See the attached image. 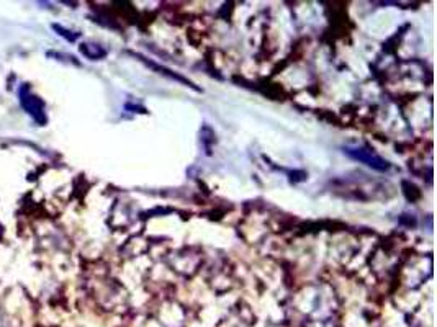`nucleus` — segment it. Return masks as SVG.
I'll return each instance as SVG.
<instances>
[{
	"mask_svg": "<svg viewBox=\"0 0 437 327\" xmlns=\"http://www.w3.org/2000/svg\"><path fill=\"white\" fill-rule=\"evenodd\" d=\"M344 153H346L349 158L359 160V162L365 164L367 167L379 170V172H385V170L390 169V164L387 160L380 158L379 154H375L374 151L369 149V147H347Z\"/></svg>",
	"mask_w": 437,
	"mask_h": 327,
	"instance_id": "nucleus-1",
	"label": "nucleus"
},
{
	"mask_svg": "<svg viewBox=\"0 0 437 327\" xmlns=\"http://www.w3.org/2000/svg\"><path fill=\"white\" fill-rule=\"evenodd\" d=\"M23 105L28 110V113H31L33 117L40 121V115L43 113V108H41L40 100L36 97H23Z\"/></svg>",
	"mask_w": 437,
	"mask_h": 327,
	"instance_id": "nucleus-2",
	"label": "nucleus"
}]
</instances>
